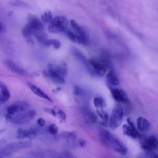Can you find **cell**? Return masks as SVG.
Instances as JSON below:
<instances>
[{"label": "cell", "instance_id": "cell-31", "mask_svg": "<svg viewBox=\"0 0 158 158\" xmlns=\"http://www.w3.org/2000/svg\"><path fill=\"white\" fill-rule=\"evenodd\" d=\"M57 115H59V118L63 121L65 120L66 119L65 114L60 109H58L57 110H56V116Z\"/></svg>", "mask_w": 158, "mask_h": 158}, {"label": "cell", "instance_id": "cell-21", "mask_svg": "<svg viewBox=\"0 0 158 158\" xmlns=\"http://www.w3.org/2000/svg\"><path fill=\"white\" fill-rule=\"evenodd\" d=\"M107 81L112 86H117L119 85V80L116 74L113 71H110L107 74Z\"/></svg>", "mask_w": 158, "mask_h": 158}, {"label": "cell", "instance_id": "cell-20", "mask_svg": "<svg viewBox=\"0 0 158 158\" xmlns=\"http://www.w3.org/2000/svg\"><path fill=\"white\" fill-rule=\"evenodd\" d=\"M0 102L2 103H4L9 100L10 96V94L7 87L2 83H0Z\"/></svg>", "mask_w": 158, "mask_h": 158}, {"label": "cell", "instance_id": "cell-9", "mask_svg": "<svg viewBox=\"0 0 158 158\" xmlns=\"http://www.w3.org/2000/svg\"><path fill=\"white\" fill-rule=\"evenodd\" d=\"M70 23L72 27V28L74 30L75 33L78 35V36L80 38L81 40V44L84 45H87L89 43V38L85 31L82 28L77 22H75L73 20H72L70 21Z\"/></svg>", "mask_w": 158, "mask_h": 158}, {"label": "cell", "instance_id": "cell-19", "mask_svg": "<svg viewBox=\"0 0 158 158\" xmlns=\"http://www.w3.org/2000/svg\"><path fill=\"white\" fill-rule=\"evenodd\" d=\"M136 124H137L138 129L140 131H143V132L146 131L147 130H149L150 127L149 122L145 118H143L141 117H139L137 118Z\"/></svg>", "mask_w": 158, "mask_h": 158}, {"label": "cell", "instance_id": "cell-10", "mask_svg": "<svg viewBox=\"0 0 158 158\" xmlns=\"http://www.w3.org/2000/svg\"><path fill=\"white\" fill-rule=\"evenodd\" d=\"M47 70L52 71L65 78L67 75V67L64 63H51L48 65Z\"/></svg>", "mask_w": 158, "mask_h": 158}, {"label": "cell", "instance_id": "cell-6", "mask_svg": "<svg viewBox=\"0 0 158 158\" xmlns=\"http://www.w3.org/2000/svg\"><path fill=\"white\" fill-rule=\"evenodd\" d=\"M29 107V104L25 101H18L10 105L7 108V118L10 120L12 117L22 113Z\"/></svg>", "mask_w": 158, "mask_h": 158}, {"label": "cell", "instance_id": "cell-2", "mask_svg": "<svg viewBox=\"0 0 158 158\" xmlns=\"http://www.w3.org/2000/svg\"><path fill=\"white\" fill-rule=\"evenodd\" d=\"M44 28L43 24L38 18L32 15H30L28 18V23L22 29V35L26 37L29 38L35 33L43 31Z\"/></svg>", "mask_w": 158, "mask_h": 158}, {"label": "cell", "instance_id": "cell-8", "mask_svg": "<svg viewBox=\"0 0 158 158\" xmlns=\"http://www.w3.org/2000/svg\"><path fill=\"white\" fill-rule=\"evenodd\" d=\"M35 110H31L25 111L12 117L9 120L16 125H22L30 122L36 115Z\"/></svg>", "mask_w": 158, "mask_h": 158}, {"label": "cell", "instance_id": "cell-26", "mask_svg": "<svg viewBox=\"0 0 158 158\" xmlns=\"http://www.w3.org/2000/svg\"><path fill=\"white\" fill-rule=\"evenodd\" d=\"M63 138H65L69 141H73L75 140L77 138V134L72 131V132H64L63 133H62V136H61Z\"/></svg>", "mask_w": 158, "mask_h": 158}, {"label": "cell", "instance_id": "cell-27", "mask_svg": "<svg viewBox=\"0 0 158 158\" xmlns=\"http://www.w3.org/2000/svg\"><path fill=\"white\" fill-rule=\"evenodd\" d=\"M53 18L52 14L51 13V11H46L45 12L43 13V14L41 15V19L43 22L45 23H49Z\"/></svg>", "mask_w": 158, "mask_h": 158}, {"label": "cell", "instance_id": "cell-29", "mask_svg": "<svg viewBox=\"0 0 158 158\" xmlns=\"http://www.w3.org/2000/svg\"><path fill=\"white\" fill-rule=\"evenodd\" d=\"M10 3L12 6H14L25 7H28V5L22 0H12Z\"/></svg>", "mask_w": 158, "mask_h": 158}, {"label": "cell", "instance_id": "cell-11", "mask_svg": "<svg viewBox=\"0 0 158 158\" xmlns=\"http://www.w3.org/2000/svg\"><path fill=\"white\" fill-rule=\"evenodd\" d=\"M4 64L9 70H10L12 72L17 74H19L22 76H25V77H27L28 75V73L24 69H23L20 65H19L18 64H17L16 63H15L14 61L11 60H8V59L4 61Z\"/></svg>", "mask_w": 158, "mask_h": 158}, {"label": "cell", "instance_id": "cell-18", "mask_svg": "<svg viewBox=\"0 0 158 158\" xmlns=\"http://www.w3.org/2000/svg\"><path fill=\"white\" fill-rule=\"evenodd\" d=\"M71 53L72 54L73 56L80 63L85 65H87L88 64V60L86 59V56L84 54L80 51L78 48L75 47H73L71 48Z\"/></svg>", "mask_w": 158, "mask_h": 158}, {"label": "cell", "instance_id": "cell-3", "mask_svg": "<svg viewBox=\"0 0 158 158\" xmlns=\"http://www.w3.org/2000/svg\"><path fill=\"white\" fill-rule=\"evenodd\" d=\"M32 143L29 141H22L10 143L5 146L0 147V156H9L23 149L30 148Z\"/></svg>", "mask_w": 158, "mask_h": 158}, {"label": "cell", "instance_id": "cell-5", "mask_svg": "<svg viewBox=\"0 0 158 158\" xmlns=\"http://www.w3.org/2000/svg\"><path fill=\"white\" fill-rule=\"evenodd\" d=\"M69 22L64 16H56L52 18L48 27L49 32L53 33H59L64 32L67 29Z\"/></svg>", "mask_w": 158, "mask_h": 158}, {"label": "cell", "instance_id": "cell-32", "mask_svg": "<svg viewBox=\"0 0 158 158\" xmlns=\"http://www.w3.org/2000/svg\"><path fill=\"white\" fill-rule=\"evenodd\" d=\"M145 154L149 158H158L157 154L155 152H154V151H146Z\"/></svg>", "mask_w": 158, "mask_h": 158}, {"label": "cell", "instance_id": "cell-7", "mask_svg": "<svg viewBox=\"0 0 158 158\" xmlns=\"http://www.w3.org/2000/svg\"><path fill=\"white\" fill-rule=\"evenodd\" d=\"M123 108L118 105L115 106L112 109L110 118V126L112 128H116L118 127L123 120Z\"/></svg>", "mask_w": 158, "mask_h": 158}, {"label": "cell", "instance_id": "cell-16", "mask_svg": "<svg viewBox=\"0 0 158 158\" xmlns=\"http://www.w3.org/2000/svg\"><path fill=\"white\" fill-rule=\"evenodd\" d=\"M44 73L47 77H48L49 79H51L55 83L63 85L65 83V80L64 77H62L61 75H60L54 72L46 70L44 71Z\"/></svg>", "mask_w": 158, "mask_h": 158}, {"label": "cell", "instance_id": "cell-30", "mask_svg": "<svg viewBox=\"0 0 158 158\" xmlns=\"http://www.w3.org/2000/svg\"><path fill=\"white\" fill-rule=\"evenodd\" d=\"M48 131L51 135H56L58 132L57 127L55 124H51L48 127Z\"/></svg>", "mask_w": 158, "mask_h": 158}, {"label": "cell", "instance_id": "cell-1", "mask_svg": "<svg viewBox=\"0 0 158 158\" xmlns=\"http://www.w3.org/2000/svg\"><path fill=\"white\" fill-rule=\"evenodd\" d=\"M100 135L102 139L107 146L122 155L126 154L127 149L125 146L111 133L106 130L101 129L100 130Z\"/></svg>", "mask_w": 158, "mask_h": 158}, {"label": "cell", "instance_id": "cell-34", "mask_svg": "<svg viewBox=\"0 0 158 158\" xmlns=\"http://www.w3.org/2000/svg\"><path fill=\"white\" fill-rule=\"evenodd\" d=\"M37 124L39 126H40V127H44L45 125V124H46V122H45V120L43 118H40L37 120Z\"/></svg>", "mask_w": 158, "mask_h": 158}, {"label": "cell", "instance_id": "cell-14", "mask_svg": "<svg viewBox=\"0 0 158 158\" xmlns=\"http://www.w3.org/2000/svg\"><path fill=\"white\" fill-rule=\"evenodd\" d=\"M128 125L125 124V125H123L122 127L123 133L126 136L132 138H137L139 135V133H138L136 129L135 128L134 125L129 119H128Z\"/></svg>", "mask_w": 158, "mask_h": 158}, {"label": "cell", "instance_id": "cell-28", "mask_svg": "<svg viewBox=\"0 0 158 158\" xmlns=\"http://www.w3.org/2000/svg\"><path fill=\"white\" fill-rule=\"evenodd\" d=\"M98 115L101 118V119L104 122L108 121V115L102 109H96Z\"/></svg>", "mask_w": 158, "mask_h": 158}, {"label": "cell", "instance_id": "cell-33", "mask_svg": "<svg viewBox=\"0 0 158 158\" xmlns=\"http://www.w3.org/2000/svg\"><path fill=\"white\" fill-rule=\"evenodd\" d=\"M64 157L65 158H77L72 152H69V151H66L64 153Z\"/></svg>", "mask_w": 158, "mask_h": 158}, {"label": "cell", "instance_id": "cell-17", "mask_svg": "<svg viewBox=\"0 0 158 158\" xmlns=\"http://www.w3.org/2000/svg\"><path fill=\"white\" fill-rule=\"evenodd\" d=\"M29 88L31 89V91L36 96L44 99L49 102H52V99H51V98L46 94L41 89H40V88H38L37 86L31 83H27Z\"/></svg>", "mask_w": 158, "mask_h": 158}, {"label": "cell", "instance_id": "cell-37", "mask_svg": "<svg viewBox=\"0 0 158 158\" xmlns=\"http://www.w3.org/2000/svg\"><path fill=\"white\" fill-rule=\"evenodd\" d=\"M79 144H80L81 146H85L86 145V142H85V141H83V140L80 141L79 142Z\"/></svg>", "mask_w": 158, "mask_h": 158}, {"label": "cell", "instance_id": "cell-13", "mask_svg": "<svg viewBox=\"0 0 158 158\" xmlns=\"http://www.w3.org/2000/svg\"><path fill=\"white\" fill-rule=\"evenodd\" d=\"M158 146V141L156 136L152 135L148 138L143 143L142 148L145 151H154Z\"/></svg>", "mask_w": 158, "mask_h": 158}, {"label": "cell", "instance_id": "cell-12", "mask_svg": "<svg viewBox=\"0 0 158 158\" xmlns=\"http://www.w3.org/2000/svg\"><path fill=\"white\" fill-rule=\"evenodd\" d=\"M111 94L114 99L118 102L126 103L128 101L127 94L121 89L113 88L111 89Z\"/></svg>", "mask_w": 158, "mask_h": 158}, {"label": "cell", "instance_id": "cell-38", "mask_svg": "<svg viewBox=\"0 0 158 158\" xmlns=\"http://www.w3.org/2000/svg\"><path fill=\"white\" fill-rule=\"evenodd\" d=\"M0 158H2V157H1V156H0Z\"/></svg>", "mask_w": 158, "mask_h": 158}, {"label": "cell", "instance_id": "cell-25", "mask_svg": "<svg viewBox=\"0 0 158 158\" xmlns=\"http://www.w3.org/2000/svg\"><path fill=\"white\" fill-rule=\"evenodd\" d=\"M93 104L96 109H102L105 106V101L101 97H96L94 99Z\"/></svg>", "mask_w": 158, "mask_h": 158}, {"label": "cell", "instance_id": "cell-35", "mask_svg": "<svg viewBox=\"0 0 158 158\" xmlns=\"http://www.w3.org/2000/svg\"><path fill=\"white\" fill-rule=\"evenodd\" d=\"M7 30H6V28L5 27V25L0 22V33H5L6 32Z\"/></svg>", "mask_w": 158, "mask_h": 158}, {"label": "cell", "instance_id": "cell-23", "mask_svg": "<svg viewBox=\"0 0 158 158\" xmlns=\"http://www.w3.org/2000/svg\"><path fill=\"white\" fill-rule=\"evenodd\" d=\"M44 46H52L54 48L58 49L60 48L61 44L59 41L56 39H48L44 44Z\"/></svg>", "mask_w": 158, "mask_h": 158}, {"label": "cell", "instance_id": "cell-36", "mask_svg": "<svg viewBox=\"0 0 158 158\" xmlns=\"http://www.w3.org/2000/svg\"><path fill=\"white\" fill-rule=\"evenodd\" d=\"M136 158H149V157L147 156L145 153H139L137 154Z\"/></svg>", "mask_w": 158, "mask_h": 158}, {"label": "cell", "instance_id": "cell-15", "mask_svg": "<svg viewBox=\"0 0 158 158\" xmlns=\"http://www.w3.org/2000/svg\"><path fill=\"white\" fill-rule=\"evenodd\" d=\"M36 131L35 129L30 128L26 129H19L17 131V138H29L30 139H34L36 136Z\"/></svg>", "mask_w": 158, "mask_h": 158}, {"label": "cell", "instance_id": "cell-22", "mask_svg": "<svg viewBox=\"0 0 158 158\" xmlns=\"http://www.w3.org/2000/svg\"><path fill=\"white\" fill-rule=\"evenodd\" d=\"M66 33L67 36L68 37V38L72 42L78 43V44H81V40L80 37L78 36V35L75 33V31H73L72 30H66V31H65Z\"/></svg>", "mask_w": 158, "mask_h": 158}, {"label": "cell", "instance_id": "cell-4", "mask_svg": "<svg viewBox=\"0 0 158 158\" xmlns=\"http://www.w3.org/2000/svg\"><path fill=\"white\" fill-rule=\"evenodd\" d=\"M107 64L102 59L98 58H91L88 60L86 65L88 72L93 76H103L107 70Z\"/></svg>", "mask_w": 158, "mask_h": 158}, {"label": "cell", "instance_id": "cell-24", "mask_svg": "<svg viewBox=\"0 0 158 158\" xmlns=\"http://www.w3.org/2000/svg\"><path fill=\"white\" fill-rule=\"evenodd\" d=\"M83 114L85 115V117H86V118H87L88 120H89V122H94L96 120V117L94 115V114L89 109L85 108L83 110Z\"/></svg>", "mask_w": 158, "mask_h": 158}]
</instances>
